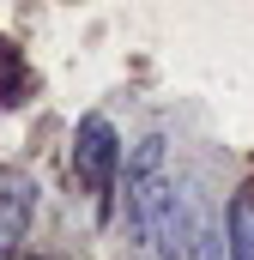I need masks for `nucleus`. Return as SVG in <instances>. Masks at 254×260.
I'll use <instances>...</instances> for the list:
<instances>
[{
    "mask_svg": "<svg viewBox=\"0 0 254 260\" xmlns=\"http://www.w3.org/2000/svg\"><path fill=\"white\" fill-rule=\"evenodd\" d=\"M121 127L109 121V115H79V127H73V176H79V188L97 200V212H109V194L121 188Z\"/></svg>",
    "mask_w": 254,
    "mask_h": 260,
    "instance_id": "obj_1",
    "label": "nucleus"
},
{
    "mask_svg": "<svg viewBox=\"0 0 254 260\" xmlns=\"http://www.w3.org/2000/svg\"><path fill=\"white\" fill-rule=\"evenodd\" d=\"M37 206H43L37 176L0 164V260L24 254V242H30V230H37Z\"/></svg>",
    "mask_w": 254,
    "mask_h": 260,
    "instance_id": "obj_2",
    "label": "nucleus"
},
{
    "mask_svg": "<svg viewBox=\"0 0 254 260\" xmlns=\"http://www.w3.org/2000/svg\"><path fill=\"white\" fill-rule=\"evenodd\" d=\"M224 260H254V188H236L224 206Z\"/></svg>",
    "mask_w": 254,
    "mask_h": 260,
    "instance_id": "obj_3",
    "label": "nucleus"
}]
</instances>
